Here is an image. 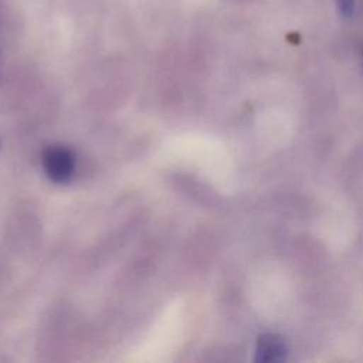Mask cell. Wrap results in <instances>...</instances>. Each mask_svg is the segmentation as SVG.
<instances>
[{
    "instance_id": "277c9868",
    "label": "cell",
    "mask_w": 363,
    "mask_h": 363,
    "mask_svg": "<svg viewBox=\"0 0 363 363\" xmlns=\"http://www.w3.org/2000/svg\"><path fill=\"white\" fill-rule=\"evenodd\" d=\"M360 57H362V69H363V47L360 50Z\"/></svg>"
},
{
    "instance_id": "6da1fadb",
    "label": "cell",
    "mask_w": 363,
    "mask_h": 363,
    "mask_svg": "<svg viewBox=\"0 0 363 363\" xmlns=\"http://www.w3.org/2000/svg\"><path fill=\"white\" fill-rule=\"evenodd\" d=\"M43 167L55 183H67L75 170L74 153L64 146H50L43 153Z\"/></svg>"
},
{
    "instance_id": "7a4b0ae2",
    "label": "cell",
    "mask_w": 363,
    "mask_h": 363,
    "mask_svg": "<svg viewBox=\"0 0 363 363\" xmlns=\"http://www.w3.org/2000/svg\"><path fill=\"white\" fill-rule=\"evenodd\" d=\"M288 345L285 339L277 333H262L257 339L254 360L258 363H277L288 356Z\"/></svg>"
},
{
    "instance_id": "3957f363",
    "label": "cell",
    "mask_w": 363,
    "mask_h": 363,
    "mask_svg": "<svg viewBox=\"0 0 363 363\" xmlns=\"http://www.w3.org/2000/svg\"><path fill=\"white\" fill-rule=\"evenodd\" d=\"M336 10L339 17L343 20H352L356 11V1L354 0H335Z\"/></svg>"
}]
</instances>
